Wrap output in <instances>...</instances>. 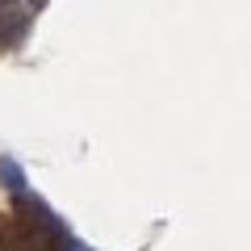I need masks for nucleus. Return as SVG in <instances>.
I'll return each mask as SVG.
<instances>
[{
    "label": "nucleus",
    "instance_id": "39448f33",
    "mask_svg": "<svg viewBox=\"0 0 251 251\" xmlns=\"http://www.w3.org/2000/svg\"><path fill=\"white\" fill-rule=\"evenodd\" d=\"M0 4H9V0H0Z\"/></svg>",
    "mask_w": 251,
    "mask_h": 251
},
{
    "label": "nucleus",
    "instance_id": "f257e3e1",
    "mask_svg": "<svg viewBox=\"0 0 251 251\" xmlns=\"http://www.w3.org/2000/svg\"><path fill=\"white\" fill-rule=\"evenodd\" d=\"M29 243V226L17 214H0V251H21Z\"/></svg>",
    "mask_w": 251,
    "mask_h": 251
},
{
    "label": "nucleus",
    "instance_id": "7ed1b4c3",
    "mask_svg": "<svg viewBox=\"0 0 251 251\" xmlns=\"http://www.w3.org/2000/svg\"><path fill=\"white\" fill-rule=\"evenodd\" d=\"M0 176H4V188H9V193H25V172L13 159H0Z\"/></svg>",
    "mask_w": 251,
    "mask_h": 251
},
{
    "label": "nucleus",
    "instance_id": "20e7f679",
    "mask_svg": "<svg viewBox=\"0 0 251 251\" xmlns=\"http://www.w3.org/2000/svg\"><path fill=\"white\" fill-rule=\"evenodd\" d=\"M42 4H46V0H34V9H42Z\"/></svg>",
    "mask_w": 251,
    "mask_h": 251
},
{
    "label": "nucleus",
    "instance_id": "f03ea898",
    "mask_svg": "<svg viewBox=\"0 0 251 251\" xmlns=\"http://www.w3.org/2000/svg\"><path fill=\"white\" fill-rule=\"evenodd\" d=\"M25 29H29V17H25V13H4V17H0V50L21 46Z\"/></svg>",
    "mask_w": 251,
    "mask_h": 251
}]
</instances>
